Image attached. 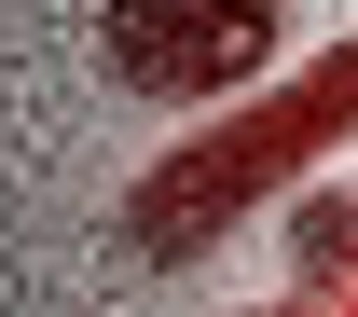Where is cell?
Wrapping results in <instances>:
<instances>
[{
	"label": "cell",
	"instance_id": "1",
	"mask_svg": "<svg viewBox=\"0 0 358 317\" xmlns=\"http://www.w3.org/2000/svg\"><path fill=\"white\" fill-rule=\"evenodd\" d=\"M345 138H358V42H331L317 69L262 83V111H207V138H179L166 166L124 193V248H138V262L221 248L262 193H289L317 152H345Z\"/></svg>",
	"mask_w": 358,
	"mask_h": 317
},
{
	"label": "cell",
	"instance_id": "2",
	"mask_svg": "<svg viewBox=\"0 0 358 317\" xmlns=\"http://www.w3.org/2000/svg\"><path fill=\"white\" fill-rule=\"evenodd\" d=\"M275 28H289V0H110L96 14V69L124 97H234V83H262V55Z\"/></svg>",
	"mask_w": 358,
	"mask_h": 317
}]
</instances>
